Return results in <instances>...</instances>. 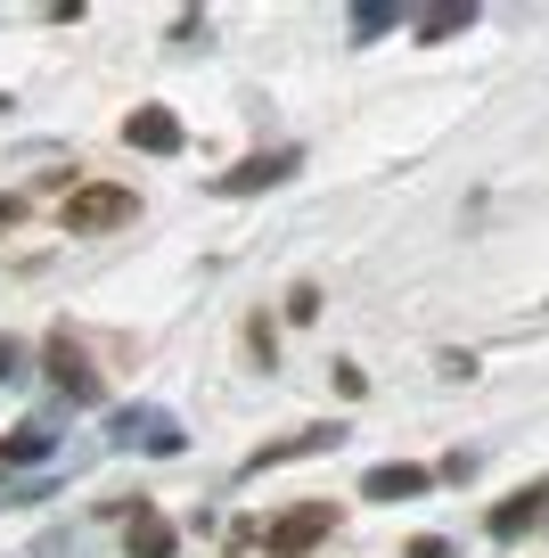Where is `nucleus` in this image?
Wrapping results in <instances>:
<instances>
[{"label": "nucleus", "instance_id": "nucleus-5", "mask_svg": "<svg viewBox=\"0 0 549 558\" xmlns=\"http://www.w3.org/2000/svg\"><path fill=\"white\" fill-rule=\"evenodd\" d=\"M288 173H295V148H271V157H246L239 173H222L213 190L222 197H255V190H271V181H288Z\"/></svg>", "mask_w": 549, "mask_h": 558}, {"label": "nucleus", "instance_id": "nucleus-8", "mask_svg": "<svg viewBox=\"0 0 549 558\" xmlns=\"http://www.w3.org/2000/svg\"><path fill=\"white\" fill-rule=\"evenodd\" d=\"M328 444H344V427H304V436L271 444V452H255L246 469H279V460H304V452H328Z\"/></svg>", "mask_w": 549, "mask_h": 558}, {"label": "nucleus", "instance_id": "nucleus-7", "mask_svg": "<svg viewBox=\"0 0 549 558\" xmlns=\"http://www.w3.org/2000/svg\"><path fill=\"white\" fill-rule=\"evenodd\" d=\"M361 493H369V501H411V493H427V469H411V460H386V469L361 476Z\"/></svg>", "mask_w": 549, "mask_h": 558}, {"label": "nucleus", "instance_id": "nucleus-2", "mask_svg": "<svg viewBox=\"0 0 549 558\" xmlns=\"http://www.w3.org/2000/svg\"><path fill=\"white\" fill-rule=\"evenodd\" d=\"M115 444H123V452H156V460H172L190 436H181V418H172V411H156V402H132V411H115Z\"/></svg>", "mask_w": 549, "mask_h": 558}, {"label": "nucleus", "instance_id": "nucleus-3", "mask_svg": "<svg viewBox=\"0 0 549 558\" xmlns=\"http://www.w3.org/2000/svg\"><path fill=\"white\" fill-rule=\"evenodd\" d=\"M328 525H337V501H304V509H288V518H279L263 542H271V558H304Z\"/></svg>", "mask_w": 549, "mask_h": 558}, {"label": "nucleus", "instance_id": "nucleus-6", "mask_svg": "<svg viewBox=\"0 0 549 558\" xmlns=\"http://www.w3.org/2000/svg\"><path fill=\"white\" fill-rule=\"evenodd\" d=\"M123 140L148 148V157H172V148H181V123H172L164 107H132V116H123Z\"/></svg>", "mask_w": 549, "mask_h": 558}, {"label": "nucleus", "instance_id": "nucleus-9", "mask_svg": "<svg viewBox=\"0 0 549 558\" xmlns=\"http://www.w3.org/2000/svg\"><path fill=\"white\" fill-rule=\"evenodd\" d=\"M123 542H132V558H172V525L156 518V509H139V518L123 525Z\"/></svg>", "mask_w": 549, "mask_h": 558}, {"label": "nucleus", "instance_id": "nucleus-13", "mask_svg": "<svg viewBox=\"0 0 549 558\" xmlns=\"http://www.w3.org/2000/svg\"><path fill=\"white\" fill-rule=\"evenodd\" d=\"M50 452V427H17V436L0 444V460H41Z\"/></svg>", "mask_w": 549, "mask_h": 558}, {"label": "nucleus", "instance_id": "nucleus-14", "mask_svg": "<svg viewBox=\"0 0 549 558\" xmlns=\"http://www.w3.org/2000/svg\"><path fill=\"white\" fill-rule=\"evenodd\" d=\"M25 378V345H17V337H0V386H17Z\"/></svg>", "mask_w": 549, "mask_h": 558}, {"label": "nucleus", "instance_id": "nucleus-15", "mask_svg": "<svg viewBox=\"0 0 549 558\" xmlns=\"http://www.w3.org/2000/svg\"><path fill=\"white\" fill-rule=\"evenodd\" d=\"M411 558H451V542H443V534H427V542H411Z\"/></svg>", "mask_w": 549, "mask_h": 558}, {"label": "nucleus", "instance_id": "nucleus-4", "mask_svg": "<svg viewBox=\"0 0 549 558\" xmlns=\"http://www.w3.org/2000/svg\"><path fill=\"white\" fill-rule=\"evenodd\" d=\"M50 378H58V395H74V402H99V369H90V353L74 345L66 329L50 337Z\"/></svg>", "mask_w": 549, "mask_h": 558}, {"label": "nucleus", "instance_id": "nucleus-10", "mask_svg": "<svg viewBox=\"0 0 549 558\" xmlns=\"http://www.w3.org/2000/svg\"><path fill=\"white\" fill-rule=\"evenodd\" d=\"M476 25V9L467 0H443V9H418V41H451V34H467Z\"/></svg>", "mask_w": 549, "mask_h": 558}, {"label": "nucleus", "instance_id": "nucleus-16", "mask_svg": "<svg viewBox=\"0 0 549 558\" xmlns=\"http://www.w3.org/2000/svg\"><path fill=\"white\" fill-rule=\"evenodd\" d=\"M25 222V197H0V230H17Z\"/></svg>", "mask_w": 549, "mask_h": 558}, {"label": "nucleus", "instance_id": "nucleus-11", "mask_svg": "<svg viewBox=\"0 0 549 558\" xmlns=\"http://www.w3.org/2000/svg\"><path fill=\"white\" fill-rule=\"evenodd\" d=\"M541 501H549V493H516V501H500V509H492V534H500V542L525 534V525L541 518Z\"/></svg>", "mask_w": 549, "mask_h": 558}, {"label": "nucleus", "instance_id": "nucleus-1", "mask_svg": "<svg viewBox=\"0 0 549 558\" xmlns=\"http://www.w3.org/2000/svg\"><path fill=\"white\" fill-rule=\"evenodd\" d=\"M123 222H139V197L132 190H107V181H99V190H74L66 197V230H74V239H99V230H123Z\"/></svg>", "mask_w": 549, "mask_h": 558}, {"label": "nucleus", "instance_id": "nucleus-12", "mask_svg": "<svg viewBox=\"0 0 549 558\" xmlns=\"http://www.w3.org/2000/svg\"><path fill=\"white\" fill-rule=\"evenodd\" d=\"M402 25V9H386V0H361L353 9V41H378V34H394Z\"/></svg>", "mask_w": 549, "mask_h": 558}]
</instances>
